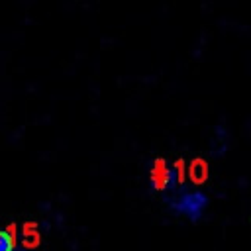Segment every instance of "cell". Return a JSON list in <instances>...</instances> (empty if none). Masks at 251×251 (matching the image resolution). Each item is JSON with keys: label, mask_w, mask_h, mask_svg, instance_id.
Listing matches in <instances>:
<instances>
[{"label": "cell", "mask_w": 251, "mask_h": 251, "mask_svg": "<svg viewBox=\"0 0 251 251\" xmlns=\"http://www.w3.org/2000/svg\"><path fill=\"white\" fill-rule=\"evenodd\" d=\"M182 182H184V163L182 161L169 165L163 157L153 159V163L149 167V184L155 192L171 196Z\"/></svg>", "instance_id": "obj_1"}, {"label": "cell", "mask_w": 251, "mask_h": 251, "mask_svg": "<svg viewBox=\"0 0 251 251\" xmlns=\"http://www.w3.org/2000/svg\"><path fill=\"white\" fill-rule=\"evenodd\" d=\"M165 202L176 216H182L192 224H196L208 208V196L202 190H182L165 196Z\"/></svg>", "instance_id": "obj_2"}, {"label": "cell", "mask_w": 251, "mask_h": 251, "mask_svg": "<svg viewBox=\"0 0 251 251\" xmlns=\"http://www.w3.org/2000/svg\"><path fill=\"white\" fill-rule=\"evenodd\" d=\"M186 173H188V176H190V180L194 184H202L208 178V165L202 159H194Z\"/></svg>", "instance_id": "obj_3"}, {"label": "cell", "mask_w": 251, "mask_h": 251, "mask_svg": "<svg viewBox=\"0 0 251 251\" xmlns=\"http://www.w3.org/2000/svg\"><path fill=\"white\" fill-rule=\"evenodd\" d=\"M0 251H16L14 237L6 227H0Z\"/></svg>", "instance_id": "obj_4"}]
</instances>
